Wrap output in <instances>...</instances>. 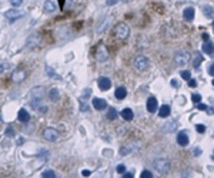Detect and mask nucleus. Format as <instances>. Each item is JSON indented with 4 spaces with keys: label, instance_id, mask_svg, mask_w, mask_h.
Listing matches in <instances>:
<instances>
[{
    "label": "nucleus",
    "instance_id": "1",
    "mask_svg": "<svg viewBox=\"0 0 214 178\" xmlns=\"http://www.w3.org/2000/svg\"><path fill=\"white\" fill-rule=\"evenodd\" d=\"M114 34H116L117 39L126 40L128 37V34H130V27L126 23H119L114 27Z\"/></svg>",
    "mask_w": 214,
    "mask_h": 178
},
{
    "label": "nucleus",
    "instance_id": "2",
    "mask_svg": "<svg viewBox=\"0 0 214 178\" xmlns=\"http://www.w3.org/2000/svg\"><path fill=\"white\" fill-rule=\"evenodd\" d=\"M170 161L166 158H159L154 161V168H156L157 172H160V174H167L168 171H170Z\"/></svg>",
    "mask_w": 214,
    "mask_h": 178
},
{
    "label": "nucleus",
    "instance_id": "3",
    "mask_svg": "<svg viewBox=\"0 0 214 178\" xmlns=\"http://www.w3.org/2000/svg\"><path fill=\"white\" fill-rule=\"evenodd\" d=\"M148 66V58L146 56H137L134 58V61H133V67L137 70V71H143L146 70Z\"/></svg>",
    "mask_w": 214,
    "mask_h": 178
},
{
    "label": "nucleus",
    "instance_id": "4",
    "mask_svg": "<svg viewBox=\"0 0 214 178\" xmlns=\"http://www.w3.org/2000/svg\"><path fill=\"white\" fill-rule=\"evenodd\" d=\"M43 137H44V140H47V141L55 143V141H59L60 134H59V131L55 130V128H46V130L43 131Z\"/></svg>",
    "mask_w": 214,
    "mask_h": 178
},
{
    "label": "nucleus",
    "instance_id": "5",
    "mask_svg": "<svg viewBox=\"0 0 214 178\" xmlns=\"http://www.w3.org/2000/svg\"><path fill=\"white\" fill-rule=\"evenodd\" d=\"M188 60H190V56H188V53L187 51H179L177 54H176L174 57V61L177 66H186L187 63H188Z\"/></svg>",
    "mask_w": 214,
    "mask_h": 178
},
{
    "label": "nucleus",
    "instance_id": "6",
    "mask_svg": "<svg viewBox=\"0 0 214 178\" xmlns=\"http://www.w3.org/2000/svg\"><path fill=\"white\" fill-rule=\"evenodd\" d=\"M107 58H109V51L103 44H100L97 47V50H96V60L100 63H104Z\"/></svg>",
    "mask_w": 214,
    "mask_h": 178
},
{
    "label": "nucleus",
    "instance_id": "7",
    "mask_svg": "<svg viewBox=\"0 0 214 178\" xmlns=\"http://www.w3.org/2000/svg\"><path fill=\"white\" fill-rule=\"evenodd\" d=\"M31 94V100H43V94H44V87H42V85H37V87H33L30 91Z\"/></svg>",
    "mask_w": 214,
    "mask_h": 178
},
{
    "label": "nucleus",
    "instance_id": "8",
    "mask_svg": "<svg viewBox=\"0 0 214 178\" xmlns=\"http://www.w3.org/2000/svg\"><path fill=\"white\" fill-rule=\"evenodd\" d=\"M23 16V13L20 12V10H16V9H10V10H7V12L4 13V17L9 20V22H14V20L20 19Z\"/></svg>",
    "mask_w": 214,
    "mask_h": 178
},
{
    "label": "nucleus",
    "instance_id": "9",
    "mask_svg": "<svg viewBox=\"0 0 214 178\" xmlns=\"http://www.w3.org/2000/svg\"><path fill=\"white\" fill-rule=\"evenodd\" d=\"M27 77V74L24 70H14L12 74V81L13 83H22L24 81V78Z\"/></svg>",
    "mask_w": 214,
    "mask_h": 178
},
{
    "label": "nucleus",
    "instance_id": "10",
    "mask_svg": "<svg viewBox=\"0 0 214 178\" xmlns=\"http://www.w3.org/2000/svg\"><path fill=\"white\" fill-rule=\"evenodd\" d=\"M140 147H141V144H140V143H131L130 145L121 147V150H120V155H128L130 152H133V151L139 150Z\"/></svg>",
    "mask_w": 214,
    "mask_h": 178
},
{
    "label": "nucleus",
    "instance_id": "11",
    "mask_svg": "<svg viewBox=\"0 0 214 178\" xmlns=\"http://www.w3.org/2000/svg\"><path fill=\"white\" fill-rule=\"evenodd\" d=\"M97 85L101 91H107V90H110V87H111V80L107 77H100L97 80Z\"/></svg>",
    "mask_w": 214,
    "mask_h": 178
},
{
    "label": "nucleus",
    "instance_id": "12",
    "mask_svg": "<svg viewBox=\"0 0 214 178\" xmlns=\"http://www.w3.org/2000/svg\"><path fill=\"white\" fill-rule=\"evenodd\" d=\"M91 104H93V107L96 110H99V111L107 109V103H106V100H103V98H99V97H94L93 101H91Z\"/></svg>",
    "mask_w": 214,
    "mask_h": 178
},
{
    "label": "nucleus",
    "instance_id": "13",
    "mask_svg": "<svg viewBox=\"0 0 214 178\" xmlns=\"http://www.w3.org/2000/svg\"><path fill=\"white\" fill-rule=\"evenodd\" d=\"M56 3L55 2H51V0H46L44 3H43V12L44 13H53L56 12Z\"/></svg>",
    "mask_w": 214,
    "mask_h": 178
},
{
    "label": "nucleus",
    "instance_id": "14",
    "mask_svg": "<svg viewBox=\"0 0 214 178\" xmlns=\"http://www.w3.org/2000/svg\"><path fill=\"white\" fill-rule=\"evenodd\" d=\"M177 144H179L180 147H186V145H188V136H187L184 131H181L177 136Z\"/></svg>",
    "mask_w": 214,
    "mask_h": 178
},
{
    "label": "nucleus",
    "instance_id": "15",
    "mask_svg": "<svg viewBox=\"0 0 214 178\" xmlns=\"http://www.w3.org/2000/svg\"><path fill=\"white\" fill-rule=\"evenodd\" d=\"M17 116H19L17 117L19 121H22V123H27V121H30V114H29V111L26 109H20Z\"/></svg>",
    "mask_w": 214,
    "mask_h": 178
},
{
    "label": "nucleus",
    "instance_id": "16",
    "mask_svg": "<svg viewBox=\"0 0 214 178\" xmlns=\"http://www.w3.org/2000/svg\"><path fill=\"white\" fill-rule=\"evenodd\" d=\"M157 98L156 97H150L147 100V110H148V113H156V110H157Z\"/></svg>",
    "mask_w": 214,
    "mask_h": 178
},
{
    "label": "nucleus",
    "instance_id": "17",
    "mask_svg": "<svg viewBox=\"0 0 214 178\" xmlns=\"http://www.w3.org/2000/svg\"><path fill=\"white\" fill-rule=\"evenodd\" d=\"M40 43V36L39 34H30L29 36V39H27V43H26V44H27V47H36L37 46V44H39Z\"/></svg>",
    "mask_w": 214,
    "mask_h": 178
},
{
    "label": "nucleus",
    "instance_id": "18",
    "mask_svg": "<svg viewBox=\"0 0 214 178\" xmlns=\"http://www.w3.org/2000/svg\"><path fill=\"white\" fill-rule=\"evenodd\" d=\"M194 9L193 7H186L184 9V12H183V16H184V19L187 20V22H193L194 20Z\"/></svg>",
    "mask_w": 214,
    "mask_h": 178
},
{
    "label": "nucleus",
    "instance_id": "19",
    "mask_svg": "<svg viewBox=\"0 0 214 178\" xmlns=\"http://www.w3.org/2000/svg\"><path fill=\"white\" fill-rule=\"evenodd\" d=\"M114 96H116L117 100H124L127 97V90L124 87H117L116 91H114Z\"/></svg>",
    "mask_w": 214,
    "mask_h": 178
},
{
    "label": "nucleus",
    "instance_id": "20",
    "mask_svg": "<svg viewBox=\"0 0 214 178\" xmlns=\"http://www.w3.org/2000/svg\"><path fill=\"white\" fill-rule=\"evenodd\" d=\"M120 116L124 118L126 121H131L133 117H134V114H133V110L131 109H123L120 113Z\"/></svg>",
    "mask_w": 214,
    "mask_h": 178
},
{
    "label": "nucleus",
    "instance_id": "21",
    "mask_svg": "<svg viewBox=\"0 0 214 178\" xmlns=\"http://www.w3.org/2000/svg\"><path fill=\"white\" fill-rule=\"evenodd\" d=\"M170 113H171V109H170V105H161L159 110V116L161 117V118H166V117L170 116Z\"/></svg>",
    "mask_w": 214,
    "mask_h": 178
},
{
    "label": "nucleus",
    "instance_id": "22",
    "mask_svg": "<svg viewBox=\"0 0 214 178\" xmlns=\"http://www.w3.org/2000/svg\"><path fill=\"white\" fill-rule=\"evenodd\" d=\"M201 10H203V13L206 14V17H208V19L214 17V7H211V6H203Z\"/></svg>",
    "mask_w": 214,
    "mask_h": 178
},
{
    "label": "nucleus",
    "instance_id": "23",
    "mask_svg": "<svg viewBox=\"0 0 214 178\" xmlns=\"http://www.w3.org/2000/svg\"><path fill=\"white\" fill-rule=\"evenodd\" d=\"M213 51H214V46H213V43L206 42L204 44H203V53H206V54H211Z\"/></svg>",
    "mask_w": 214,
    "mask_h": 178
},
{
    "label": "nucleus",
    "instance_id": "24",
    "mask_svg": "<svg viewBox=\"0 0 214 178\" xmlns=\"http://www.w3.org/2000/svg\"><path fill=\"white\" fill-rule=\"evenodd\" d=\"M49 98H50L51 101H59V98H60V93H59L57 89H51L50 93H49Z\"/></svg>",
    "mask_w": 214,
    "mask_h": 178
},
{
    "label": "nucleus",
    "instance_id": "25",
    "mask_svg": "<svg viewBox=\"0 0 214 178\" xmlns=\"http://www.w3.org/2000/svg\"><path fill=\"white\" fill-rule=\"evenodd\" d=\"M176 128H177V123H176V121H171L170 124H166V125H164V131L173 133V131H176Z\"/></svg>",
    "mask_w": 214,
    "mask_h": 178
},
{
    "label": "nucleus",
    "instance_id": "26",
    "mask_svg": "<svg viewBox=\"0 0 214 178\" xmlns=\"http://www.w3.org/2000/svg\"><path fill=\"white\" fill-rule=\"evenodd\" d=\"M201 61H203V56L200 54V53H194V60H193V66L197 69V67L201 64Z\"/></svg>",
    "mask_w": 214,
    "mask_h": 178
},
{
    "label": "nucleus",
    "instance_id": "27",
    "mask_svg": "<svg viewBox=\"0 0 214 178\" xmlns=\"http://www.w3.org/2000/svg\"><path fill=\"white\" fill-rule=\"evenodd\" d=\"M42 175H43V178H56L57 177V174H56L53 170H46Z\"/></svg>",
    "mask_w": 214,
    "mask_h": 178
},
{
    "label": "nucleus",
    "instance_id": "28",
    "mask_svg": "<svg viewBox=\"0 0 214 178\" xmlns=\"http://www.w3.org/2000/svg\"><path fill=\"white\" fill-rule=\"evenodd\" d=\"M117 117V111H116V109H110L109 110V113H107V118L109 120H114Z\"/></svg>",
    "mask_w": 214,
    "mask_h": 178
},
{
    "label": "nucleus",
    "instance_id": "29",
    "mask_svg": "<svg viewBox=\"0 0 214 178\" xmlns=\"http://www.w3.org/2000/svg\"><path fill=\"white\" fill-rule=\"evenodd\" d=\"M46 70H47V76H50V77H56V78H60V76H59V74L56 73L53 69H50L49 66L46 67Z\"/></svg>",
    "mask_w": 214,
    "mask_h": 178
},
{
    "label": "nucleus",
    "instance_id": "30",
    "mask_svg": "<svg viewBox=\"0 0 214 178\" xmlns=\"http://www.w3.org/2000/svg\"><path fill=\"white\" fill-rule=\"evenodd\" d=\"M196 130H197L200 134H204V133H206V125H204V124H197V125H196Z\"/></svg>",
    "mask_w": 214,
    "mask_h": 178
},
{
    "label": "nucleus",
    "instance_id": "31",
    "mask_svg": "<svg viewBox=\"0 0 214 178\" xmlns=\"http://www.w3.org/2000/svg\"><path fill=\"white\" fill-rule=\"evenodd\" d=\"M10 4L13 7H20L23 4V0H10Z\"/></svg>",
    "mask_w": 214,
    "mask_h": 178
},
{
    "label": "nucleus",
    "instance_id": "32",
    "mask_svg": "<svg viewBox=\"0 0 214 178\" xmlns=\"http://www.w3.org/2000/svg\"><path fill=\"white\" fill-rule=\"evenodd\" d=\"M181 78H184V80H190L191 78V74H190V71H181Z\"/></svg>",
    "mask_w": 214,
    "mask_h": 178
},
{
    "label": "nucleus",
    "instance_id": "33",
    "mask_svg": "<svg viewBox=\"0 0 214 178\" xmlns=\"http://www.w3.org/2000/svg\"><path fill=\"white\" fill-rule=\"evenodd\" d=\"M191 100H193L196 104H197V103H200V100H201V96L196 93V94H193V96H191Z\"/></svg>",
    "mask_w": 214,
    "mask_h": 178
},
{
    "label": "nucleus",
    "instance_id": "34",
    "mask_svg": "<svg viewBox=\"0 0 214 178\" xmlns=\"http://www.w3.org/2000/svg\"><path fill=\"white\" fill-rule=\"evenodd\" d=\"M140 177H141V178H151V177H153V174L150 172V171H146V170H144L143 172L140 174Z\"/></svg>",
    "mask_w": 214,
    "mask_h": 178
},
{
    "label": "nucleus",
    "instance_id": "35",
    "mask_svg": "<svg viewBox=\"0 0 214 178\" xmlns=\"http://www.w3.org/2000/svg\"><path fill=\"white\" fill-rule=\"evenodd\" d=\"M117 172H120V174L126 172V165L124 164H119V165H117Z\"/></svg>",
    "mask_w": 214,
    "mask_h": 178
},
{
    "label": "nucleus",
    "instance_id": "36",
    "mask_svg": "<svg viewBox=\"0 0 214 178\" xmlns=\"http://www.w3.org/2000/svg\"><path fill=\"white\" fill-rule=\"evenodd\" d=\"M197 109L201 110V111H206L208 107H207V104H203V103H197Z\"/></svg>",
    "mask_w": 214,
    "mask_h": 178
},
{
    "label": "nucleus",
    "instance_id": "37",
    "mask_svg": "<svg viewBox=\"0 0 214 178\" xmlns=\"http://www.w3.org/2000/svg\"><path fill=\"white\" fill-rule=\"evenodd\" d=\"M6 136H9V137H13V136H14V131H13V128H12V127H7V130H6Z\"/></svg>",
    "mask_w": 214,
    "mask_h": 178
},
{
    "label": "nucleus",
    "instance_id": "38",
    "mask_svg": "<svg viewBox=\"0 0 214 178\" xmlns=\"http://www.w3.org/2000/svg\"><path fill=\"white\" fill-rule=\"evenodd\" d=\"M188 85H190V87H196V85H197V81H196L194 78H190V80H188Z\"/></svg>",
    "mask_w": 214,
    "mask_h": 178
},
{
    "label": "nucleus",
    "instance_id": "39",
    "mask_svg": "<svg viewBox=\"0 0 214 178\" xmlns=\"http://www.w3.org/2000/svg\"><path fill=\"white\" fill-rule=\"evenodd\" d=\"M82 175H83V177H90V175H91V171L83 170V171H82Z\"/></svg>",
    "mask_w": 214,
    "mask_h": 178
},
{
    "label": "nucleus",
    "instance_id": "40",
    "mask_svg": "<svg viewBox=\"0 0 214 178\" xmlns=\"http://www.w3.org/2000/svg\"><path fill=\"white\" fill-rule=\"evenodd\" d=\"M7 67H9V64H7V63H4V64H0V74L3 73V71H4V70H6V69H7Z\"/></svg>",
    "mask_w": 214,
    "mask_h": 178
},
{
    "label": "nucleus",
    "instance_id": "41",
    "mask_svg": "<svg viewBox=\"0 0 214 178\" xmlns=\"http://www.w3.org/2000/svg\"><path fill=\"white\" fill-rule=\"evenodd\" d=\"M117 2H119V0H107L106 3H107V6H114Z\"/></svg>",
    "mask_w": 214,
    "mask_h": 178
},
{
    "label": "nucleus",
    "instance_id": "42",
    "mask_svg": "<svg viewBox=\"0 0 214 178\" xmlns=\"http://www.w3.org/2000/svg\"><path fill=\"white\" fill-rule=\"evenodd\" d=\"M201 37H203V40H204V43H206V42H208V39H210V36L207 34V33H204V34H203Z\"/></svg>",
    "mask_w": 214,
    "mask_h": 178
},
{
    "label": "nucleus",
    "instance_id": "43",
    "mask_svg": "<svg viewBox=\"0 0 214 178\" xmlns=\"http://www.w3.org/2000/svg\"><path fill=\"white\" fill-rule=\"evenodd\" d=\"M208 73H210L211 76H214V63H213V64H211V66H210V69H208Z\"/></svg>",
    "mask_w": 214,
    "mask_h": 178
},
{
    "label": "nucleus",
    "instance_id": "44",
    "mask_svg": "<svg viewBox=\"0 0 214 178\" xmlns=\"http://www.w3.org/2000/svg\"><path fill=\"white\" fill-rule=\"evenodd\" d=\"M123 177L124 178H133V174L131 172H126V174H123Z\"/></svg>",
    "mask_w": 214,
    "mask_h": 178
},
{
    "label": "nucleus",
    "instance_id": "45",
    "mask_svg": "<svg viewBox=\"0 0 214 178\" xmlns=\"http://www.w3.org/2000/svg\"><path fill=\"white\" fill-rule=\"evenodd\" d=\"M200 152H201L200 148H196V150H194V155H200Z\"/></svg>",
    "mask_w": 214,
    "mask_h": 178
},
{
    "label": "nucleus",
    "instance_id": "46",
    "mask_svg": "<svg viewBox=\"0 0 214 178\" xmlns=\"http://www.w3.org/2000/svg\"><path fill=\"white\" fill-rule=\"evenodd\" d=\"M171 84H173V87H177V81L176 80H171Z\"/></svg>",
    "mask_w": 214,
    "mask_h": 178
},
{
    "label": "nucleus",
    "instance_id": "47",
    "mask_svg": "<svg viewBox=\"0 0 214 178\" xmlns=\"http://www.w3.org/2000/svg\"><path fill=\"white\" fill-rule=\"evenodd\" d=\"M17 144H19V145H20V144H23V138H19V140H17Z\"/></svg>",
    "mask_w": 214,
    "mask_h": 178
},
{
    "label": "nucleus",
    "instance_id": "48",
    "mask_svg": "<svg viewBox=\"0 0 214 178\" xmlns=\"http://www.w3.org/2000/svg\"><path fill=\"white\" fill-rule=\"evenodd\" d=\"M181 177H190V174H188V172H184V174H181Z\"/></svg>",
    "mask_w": 214,
    "mask_h": 178
},
{
    "label": "nucleus",
    "instance_id": "49",
    "mask_svg": "<svg viewBox=\"0 0 214 178\" xmlns=\"http://www.w3.org/2000/svg\"><path fill=\"white\" fill-rule=\"evenodd\" d=\"M211 158H213V160H214V152H213V154H211Z\"/></svg>",
    "mask_w": 214,
    "mask_h": 178
},
{
    "label": "nucleus",
    "instance_id": "50",
    "mask_svg": "<svg viewBox=\"0 0 214 178\" xmlns=\"http://www.w3.org/2000/svg\"><path fill=\"white\" fill-rule=\"evenodd\" d=\"M123 2H131V0H123Z\"/></svg>",
    "mask_w": 214,
    "mask_h": 178
},
{
    "label": "nucleus",
    "instance_id": "51",
    "mask_svg": "<svg viewBox=\"0 0 214 178\" xmlns=\"http://www.w3.org/2000/svg\"><path fill=\"white\" fill-rule=\"evenodd\" d=\"M211 83H213V85H214V80H213V81H211Z\"/></svg>",
    "mask_w": 214,
    "mask_h": 178
},
{
    "label": "nucleus",
    "instance_id": "52",
    "mask_svg": "<svg viewBox=\"0 0 214 178\" xmlns=\"http://www.w3.org/2000/svg\"><path fill=\"white\" fill-rule=\"evenodd\" d=\"M213 29H214V23H213Z\"/></svg>",
    "mask_w": 214,
    "mask_h": 178
}]
</instances>
